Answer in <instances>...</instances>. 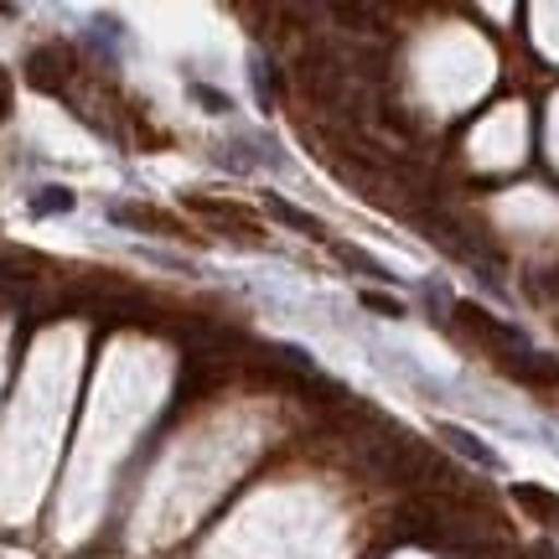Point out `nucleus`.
Returning <instances> with one entry per match:
<instances>
[{
	"label": "nucleus",
	"instance_id": "nucleus-9",
	"mask_svg": "<svg viewBox=\"0 0 559 559\" xmlns=\"http://www.w3.org/2000/svg\"><path fill=\"white\" fill-rule=\"evenodd\" d=\"M332 249H337V260H347L353 270H358V275H368V280H389V270H383L379 260H368L362 249H353V243H332Z\"/></svg>",
	"mask_w": 559,
	"mask_h": 559
},
{
	"label": "nucleus",
	"instance_id": "nucleus-7",
	"mask_svg": "<svg viewBox=\"0 0 559 559\" xmlns=\"http://www.w3.org/2000/svg\"><path fill=\"white\" fill-rule=\"evenodd\" d=\"M270 213H275L280 223H290V228H300L306 239H321V234H326V228H321V223L311 218V213H300L296 202H280V198H270Z\"/></svg>",
	"mask_w": 559,
	"mask_h": 559
},
{
	"label": "nucleus",
	"instance_id": "nucleus-3",
	"mask_svg": "<svg viewBox=\"0 0 559 559\" xmlns=\"http://www.w3.org/2000/svg\"><path fill=\"white\" fill-rule=\"evenodd\" d=\"M187 207H192V213H202V218L228 223V239L264 243V239H260V228H254V218H249L243 207H234V202H218V198H187Z\"/></svg>",
	"mask_w": 559,
	"mask_h": 559
},
{
	"label": "nucleus",
	"instance_id": "nucleus-10",
	"mask_svg": "<svg viewBox=\"0 0 559 559\" xmlns=\"http://www.w3.org/2000/svg\"><path fill=\"white\" fill-rule=\"evenodd\" d=\"M249 73H254V88H260V104H264V109H275V79H270V62H264V58H254V68H249Z\"/></svg>",
	"mask_w": 559,
	"mask_h": 559
},
{
	"label": "nucleus",
	"instance_id": "nucleus-1",
	"mask_svg": "<svg viewBox=\"0 0 559 559\" xmlns=\"http://www.w3.org/2000/svg\"><path fill=\"white\" fill-rule=\"evenodd\" d=\"M456 321H461V326H466V332H472L477 342H487V347L498 353V368H502V362H513V358H523V353H534L519 326H508V321H498L492 311H481L477 300H456Z\"/></svg>",
	"mask_w": 559,
	"mask_h": 559
},
{
	"label": "nucleus",
	"instance_id": "nucleus-12",
	"mask_svg": "<svg viewBox=\"0 0 559 559\" xmlns=\"http://www.w3.org/2000/svg\"><path fill=\"white\" fill-rule=\"evenodd\" d=\"M192 99H202L213 115H223V109H228V99H223L218 88H207V83H192Z\"/></svg>",
	"mask_w": 559,
	"mask_h": 559
},
{
	"label": "nucleus",
	"instance_id": "nucleus-4",
	"mask_svg": "<svg viewBox=\"0 0 559 559\" xmlns=\"http://www.w3.org/2000/svg\"><path fill=\"white\" fill-rule=\"evenodd\" d=\"M519 383H534V389H555L559 383V358H544V353H523V358L502 362Z\"/></svg>",
	"mask_w": 559,
	"mask_h": 559
},
{
	"label": "nucleus",
	"instance_id": "nucleus-5",
	"mask_svg": "<svg viewBox=\"0 0 559 559\" xmlns=\"http://www.w3.org/2000/svg\"><path fill=\"white\" fill-rule=\"evenodd\" d=\"M440 440L456 451V456H466V461H477V466H487V472H498L502 461H498V451H487L472 430H461V425H440Z\"/></svg>",
	"mask_w": 559,
	"mask_h": 559
},
{
	"label": "nucleus",
	"instance_id": "nucleus-14",
	"mask_svg": "<svg viewBox=\"0 0 559 559\" xmlns=\"http://www.w3.org/2000/svg\"><path fill=\"white\" fill-rule=\"evenodd\" d=\"M555 528H559V519H555Z\"/></svg>",
	"mask_w": 559,
	"mask_h": 559
},
{
	"label": "nucleus",
	"instance_id": "nucleus-11",
	"mask_svg": "<svg viewBox=\"0 0 559 559\" xmlns=\"http://www.w3.org/2000/svg\"><path fill=\"white\" fill-rule=\"evenodd\" d=\"M362 306H368V311H379V317H404V300L379 296V290H362Z\"/></svg>",
	"mask_w": 559,
	"mask_h": 559
},
{
	"label": "nucleus",
	"instance_id": "nucleus-2",
	"mask_svg": "<svg viewBox=\"0 0 559 559\" xmlns=\"http://www.w3.org/2000/svg\"><path fill=\"white\" fill-rule=\"evenodd\" d=\"M26 79H32V88H41V94H62V88H68V79H73V52H68L62 41L37 47V52H32V62H26Z\"/></svg>",
	"mask_w": 559,
	"mask_h": 559
},
{
	"label": "nucleus",
	"instance_id": "nucleus-8",
	"mask_svg": "<svg viewBox=\"0 0 559 559\" xmlns=\"http://www.w3.org/2000/svg\"><path fill=\"white\" fill-rule=\"evenodd\" d=\"M73 207V192L68 187H41L37 198H32V213L37 218H52V213H68Z\"/></svg>",
	"mask_w": 559,
	"mask_h": 559
},
{
	"label": "nucleus",
	"instance_id": "nucleus-6",
	"mask_svg": "<svg viewBox=\"0 0 559 559\" xmlns=\"http://www.w3.org/2000/svg\"><path fill=\"white\" fill-rule=\"evenodd\" d=\"M513 498H519V508H528L539 523H555L559 519V498H555V492H539V487H513Z\"/></svg>",
	"mask_w": 559,
	"mask_h": 559
},
{
	"label": "nucleus",
	"instance_id": "nucleus-13",
	"mask_svg": "<svg viewBox=\"0 0 559 559\" xmlns=\"http://www.w3.org/2000/svg\"><path fill=\"white\" fill-rule=\"evenodd\" d=\"M11 120V79H5V68H0V124Z\"/></svg>",
	"mask_w": 559,
	"mask_h": 559
}]
</instances>
